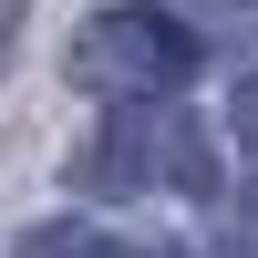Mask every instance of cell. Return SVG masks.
<instances>
[{
	"label": "cell",
	"mask_w": 258,
	"mask_h": 258,
	"mask_svg": "<svg viewBox=\"0 0 258 258\" xmlns=\"http://www.w3.org/2000/svg\"><path fill=\"white\" fill-rule=\"evenodd\" d=\"M186 73H197V31H186L176 11H155V0H114V11H93L73 31V93H93V103L145 114V103L176 93Z\"/></svg>",
	"instance_id": "obj_1"
},
{
	"label": "cell",
	"mask_w": 258,
	"mask_h": 258,
	"mask_svg": "<svg viewBox=\"0 0 258 258\" xmlns=\"http://www.w3.org/2000/svg\"><path fill=\"white\" fill-rule=\"evenodd\" d=\"M83 186H103V197H145V186L207 197V186H217V155H207L197 114H114V135L93 145Z\"/></svg>",
	"instance_id": "obj_2"
},
{
	"label": "cell",
	"mask_w": 258,
	"mask_h": 258,
	"mask_svg": "<svg viewBox=\"0 0 258 258\" xmlns=\"http://www.w3.org/2000/svg\"><path fill=\"white\" fill-rule=\"evenodd\" d=\"M21 258H145V248H114L103 227H41V238H21Z\"/></svg>",
	"instance_id": "obj_3"
},
{
	"label": "cell",
	"mask_w": 258,
	"mask_h": 258,
	"mask_svg": "<svg viewBox=\"0 0 258 258\" xmlns=\"http://www.w3.org/2000/svg\"><path fill=\"white\" fill-rule=\"evenodd\" d=\"M238 155H248V176H258V73L238 83Z\"/></svg>",
	"instance_id": "obj_4"
},
{
	"label": "cell",
	"mask_w": 258,
	"mask_h": 258,
	"mask_svg": "<svg viewBox=\"0 0 258 258\" xmlns=\"http://www.w3.org/2000/svg\"><path fill=\"white\" fill-rule=\"evenodd\" d=\"M11 21H21V0H0V62H11Z\"/></svg>",
	"instance_id": "obj_5"
}]
</instances>
